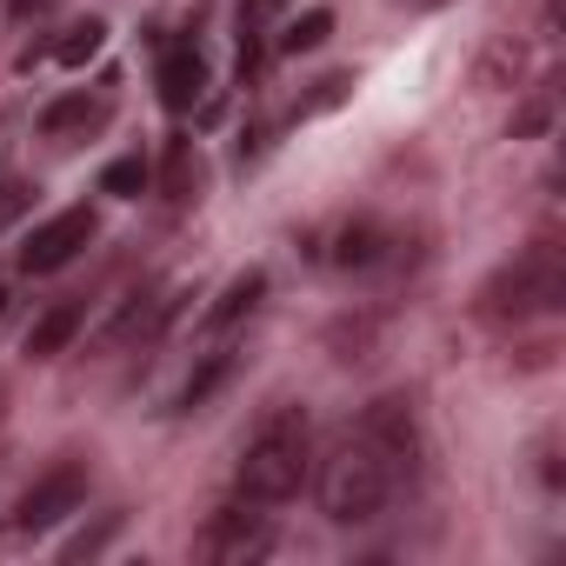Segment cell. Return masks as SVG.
Masks as SVG:
<instances>
[{"mask_svg": "<svg viewBox=\"0 0 566 566\" xmlns=\"http://www.w3.org/2000/svg\"><path fill=\"white\" fill-rule=\"evenodd\" d=\"M314 473V427H307V407H273L247 453H240V500L253 506H280V500H294Z\"/></svg>", "mask_w": 566, "mask_h": 566, "instance_id": "1", "label": "cell"}, {"mask_svg": "<svg viewBox=\"0 0 566 566\" xmlns=\"http://www.w3.org/2000/svg\"><path fill=\"white\" fill-rule=\"evenodd\" d=\"M394 486H400V473L380 460V447H374L360 427L340 433L334 453L321 460V513H327L334 526H367V520L394 500Z\"/></svg>", "mask_w": 566, "mask_h": 566, "instance_id": "2", "label": "cell"}, {"mask_svg": "<svg viewBox=\"0 0 566 566\" xmlns=\"http://www.w3.org/2000/svg\"><path fill=\"white\" fill-rule=\"evenodd\" d=\"M559 294H566V266H559V247H526L513 266H500L493 280H486V294H480V307L493 314V321H526V314H553L559 307Z\"/></svg>", "mask_w": 566, "mask_h": 566, "instance_id": "3", "label": "cell"}, {"mask_svg": "<svg viewBox=\"0 0 566 566\" xmlns=\"http://www.w3.org/2000/svg\"><path fill=\"white\" fill-rule=\"evenodd\" d=\"M200 559H213V566H247V559H260L266 546H273V526H266V513H253V500H233V506H220L207 526H200Z\"/></svg>", "mask_w": 566, "mask_h": 566, "instance_id": "4", "label": "cell"}, {"mask_svg": "<svg viewBox=\"0 0 566 566\" xmlns=\"http://www.w3.org/2000/svg\"><path fill=\"white\" fill-rule=\"evenodd\" d=\"M180 294L187 287H160V294H127L114 307V321L94 334V354H120V347H154L167 334V321L180 314Z\"/></svg>", "mask_w": 566, "mask_h": 566, "instance_id": "5", "label": "cell"}, {"mask_svg": "<svg viewBox=\"0 0 566 566\" xmlns=\"http://www.w3.org/2000/svg\"><path fill=\"white\" fill-rule=\"evenodd\" d=\"M81 500H87V467H81V460H61L54 473H41V480L14 500V533H48V526H61L67 513H81Z\"/></svg>", "mask_w": 566, "mask_h": 566, "instance_id": "6", "label": "cell"}, {"mask_svg": "<svg viewBox=\"0 0 566 566\" xmlns=\"http://www.w3.org/2000/svg\"><path fill=\"white\" fill-rule=\"evenodd\" d=\"M94 233H101V220H94L87 207H67V213L41 220V227L28 233V247H21V273H61L81 247H94Z\"/></svg>", "mask_w": 566, "mask_h": 566, "instance_id": "7", "label": "cell"}, {"mask_svg": "<svg viewBox=\"0 0 566 566\" xmlns=\"http://www.w3.org/2000/svg\"><path fill=\"white\" fill-rule=\"evenodd\" d=\"M360 433L380 447V460L407 480L413 467H420V427H413V407L400 400V394H387V400H374L367 413H360Z\"/></svg>", "mask_w": 566, "mask_h": 566, "instance_id": "8", "label": "cell"}, {"mask_svg": "<svg viewBox=\"0 0 566 566\" xmlns=\"http://www.w3.org/2000/svg\"><path fill=\"white\" fill-rule=\"evenodd\" d=\"M160 101H167L174 114H187V107L207 101V61H200L193 48H174V54L160 61Z\"/></svg>", "mask_w": 566, "mask_h": 566, "instance_id": "9", "label": "cell"}, {"mask_svg": "<svg viewBox=\"0 0 566 566\" xmlns=\"http://www.w3.org/2000/svg\"><path fill=\"white\" fill-rule=\"evenodd\" d=\"M260 294H266V273H260V266L233 273L227 287H220V301L207 307V321H200V327H207V334H227V327H240V321H247V314L260 307Z\"/></svg>", "mask_w": 566, "mask_h": 566, "instance_id": "10", "label": "cell"}, {"mask_svg": "<svg viewBox=\"0 0 566 566\" xmlns=\"http://www.w3.org/2000/svg\"><path fill=\"white\" fill-rule=\"evenodd\" d=\"M81 334V307L74 301H61V307H48L34 327H28V360H54V354H67V340Z\"/></svg>", "mask_w": 566, "mask_h": 566, "instance_id": "11", "label": "cell"}, {"mask_svg": "<svg viewBox=\"0 0 566 566\" xmlns=\"http://www.w3.org/2000/svg\"><path fill=\"white\" fill-rule=\"evenodd\" d=\"M101 120H107V101L67 94V101H54V107L41 114V134H48V140H67V134H94Z\"/></svg>", "mask_w": 566, "mask_h": 566, "instance_id": "12", "label": "cell"}, {"mask_svg": "<svg viewBox=\"0 0 566 566\" xmlns=\"http://www.w3.org/2000/svg\"><path fill=\"white\" fill-rule=\"evenodd\" d=\"M227 374H233V354H227V347H220V354H207V360H200V367H193V374L180 380L174 407H180V413H193V407H200V400H207V394H213V387L227 380Z\"/></svg>", "mask_w": 566, "mask_h": 566, "instance_id": "13", "label": "cell"}, {"mask_svg": "<svg viewBox=\"0 0 566 566\" xmlns=\"http://www.w3.org/2000/svg\"><path fill=\"white\" fill-rule=\"evenodd\" d=\"M101 48H107V21H74V28L54 41V61H61V67H87Z\"/></svg>", "mask_w": 566, "mask_h": 566, "instance_id": "14", "label": "cell"}, {"mask_svg": "<svg viewBox=\"0 0 566 566\" xmlns=\"http://www.w3.org/2000/svg\"><path fill=\"white\" fill-rule=\"evenodd\" d=\"M327 34H334V14H327V8H307L301 21H287V34H280V54H314Z\"/></svg>", "mask_w": 566, "mask_h": 566, "instance_id": "15", "label": "cell"}, {"mask_svg": "<svg viewBox=\"0 0 566 566\" xmlns=\"http://www.w3.org/2000/svg\"><path fill=\"white\" fill-rule=\"evenodd\" d=\"M387 253V233L374 227V220H354L347 233H340V266H374Z\"/></svg>", "mask_w": 566, "mask_h": 566, "instance_id": "16", "label": "cell"}, {"mask_svg": "<svg viewBox=\"0 0 566 566\" xmlns=\"http://www.w3.org/2000/svg\"><path fill=\"white\" fill-rule=\"evenodd\" d=\"M147 180H154V167H147L140 154H127V160H114V167L101 174V193H114V200H134Z\"/></svg>", "mask_w": 566, "mask_h": 566, "instance_id": "17", "label": "cell"}, {"mask_svg": "<svg viewBox=\"0 0 566 566\" xmlns=\"http://www.w3.org/2000/svg\"><path fill=\"white\" fill-rule=\"evenodd\" d=\"M193 180H200V154H193V140H174L167 147V193L193 200Z\"/></svg>", "mask_w": 566, "mask_h": 566, "instance_id": "18", "label": "cell"}, {"mask_svg": "<svg viewBox=\"0 0 566 566\" xmlns=\"http://www.w3.org/2000/svg\"><path fill=\"white\" fill-rule=\"evenodd\" d=\"M114 533H120V513H107V520H101L94 533H81V539H67V559H94V553H101V546H107Z\"/></svg>", "mask_w": 566, "mask_h": 566, "instance_id": "19", "label": "cell"}, {"mask_svg": "<svg viewBox=\"0 0 566 566\" xmlns=\"http://www.w3.org/2000/svg\"><path fill=\"white\" fill-rule=\"evenodd\" d=\"M340 94H347V74H327V81H321V87H314V94L301 101V114H327V107H334Z\"/></svg>", "mask_w": 566, "mask_h": 566, "instance_id": "20", "label": "cell"}, {"mask_svg": "<svg viewBox=\"0 0 566 566\" xmlns=\"http://www.w3.org/2000/svg\"><path fill=\"white\" fill-rule=\"evenodd\" d=\"M21 207H28V187H0V227H8Z\"/></svg>", "mask_w": 566, "mask_h": 566, "instance_id": "21", "label": "cell"}, {"mask_svg": "<svg viewBox=\"0 0 566 566\" xmlns=\"http://www.w3.org/2000/svg\"><path fill=\"white\" fill-rule=\"evenodd\" d=\"M280 8H287V0H240V14H247V21H260V14H280Z\"/></svg>", "mask_w": 566, "mask_h": 566, "instance_id": "22", "label": "cell"}, {"mask_svg": "<svg viewBox=\"0 0 566 566\" xmlns=\"http://www.w3.org/2000/svg\"><path fill=\"white\" fill-rule=\"evenodd\" d=\"M0 307H8V294H0Z\"/></svg>", "mask_w": 566, "mask_h": 566, "instance_id": "23", "label": "cell"}]
</instances>
